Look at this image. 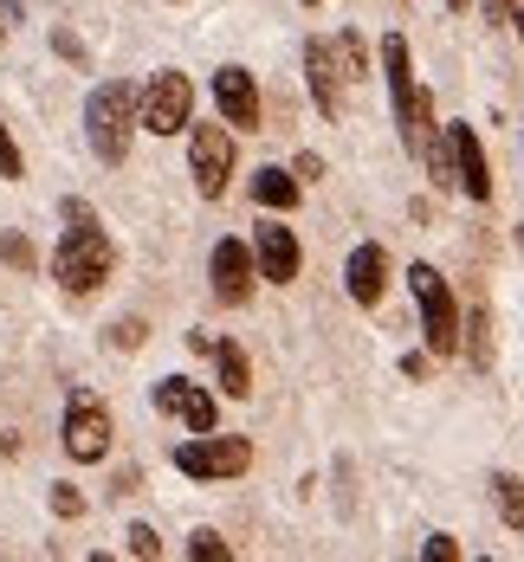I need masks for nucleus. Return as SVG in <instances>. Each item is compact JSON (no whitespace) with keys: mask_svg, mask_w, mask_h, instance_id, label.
I'll list each match as a JSON object with an SVG mask.
<instances>
[{"mask_svg":"<svg viewBox=\"0 0 524 562\" xmlns=\"http://www.w3.org/2000/svg\"><path fill=\"white\" fill-rule=\"evenodd\" d=\"M111 266H116V246H111V233L98 226V214L85 201H65V233H58V252H53V279L71 297H91V291H104Z\"/></svg>","mask_w":524,"mask_h":562,"instance_id":"obj_1","label":"nucleus"},{"mask_svg":"<svg viewBox=\"0 0 524 562\" xmlns=\"http://www.w3.org/2000/svg\"><path fill=\"white\" fill-rule=\"evenodd\" d=\"M136 104H143V91H136L130 78H104V85L85 98V143H91V156H98L104 169H116V162L130 156Z\"/></svg>","mask_w":524,"mask_h":562,"instance_id":"obj_2","label":"nucleus"},{"mask_svg":"<svg viewBox=\"0 0 524 562\" xmlns=\"http://www.w3.org/2000/svg\"><path fill=\"white\" fill-rule=\"evenodd\" d=\"M408 291H414V304H421V337H427V356H454L466 324H460V304H454L447 279H441L427 259H414V266H408Z\"/></svg>","mask_w":524,"mask_h":562,"instance_id":"obj_3","label":"nucleus"},{"mask_svg":"<svg viewBox=\"0 0 524 562\" xmlns=\"http://www.w3.org/2000/svg\"><path fill=\"white\" fill-rule=\"evenodd\" d=\"M188 175L201 201H221L233 181V123H188Z\"/></svg>","mask_w":524,"mask_h":562,"instance_id":"obj_4","label":"nucleus"},{"mask_svg":"<svg viewBox=\"0 0 524 562\" xmlns=\"http://www.w3.org/2000/svg\"><path fill=\"white\" fill-rule=\"evenodd\" d=\"M253 465V447L239 434H194L188 447H175V472L181 479H201V485H221V479H239Z\"/></svg>","mask_w":524,"mask_h":562,"instance_id":"obj_5","label":"nucleus"},{"mask_svg":"<svg viewBox=\"0 0 524 562\" xmlns=\"http://www.w3.org/2000/svg\"><path fill=\"white\" fill-rule=\"evenodd\" d=\"M65 452L78 459V465H98L104 452H111V407L98 401L91 389H71L65 394Z\"/></svg>","mask_w":524,"mask_h":562,"instance_id":"obj_6","label":"nucleus"},{"mask_svg":"<svg viewBox=\"0 0 524 562\" xmlns=\"http://www.w3.org/2000/svg\"><path fill=\"white\" fill-rule=\"evenodd\" d=\"M136 123H143L149 136H181V130L194 123V85H188L181 71H156L149 91H143V104H136Z\"/></svg>","mask_w":524,"mask_h":562,"instance_id":"obj_7","label":"nucleus"},{"mask_svg":"<svg viewBox=\"0 0 524 562\" xmlns=\"http://www.w3.org/2000/svg\"><path fill=\"white\" fill-rule=\"evenodd\" d=\"M208 279H214V297H221V304H246L253 284H259L253 246H246V239H221V246L208 252Z\"/></svg>","mask_w":524,"mask_h":562,"instance_id":"obj_8","label":"nucleus"},{"mask_svg":"<svg viewBox=\"0 0 524 562\" xmlns=\"http://www.w3.org/2000/svg\"><path fill=\"white\" fill-rule=\"evenodd\" d=\"M149 394H156V407L175 414L188 434H214V394L201 389V382H188V375H163Z\"/></svg>","mask_w":524,"mask_h":562,"instance_id":"obj_9","label":"nucleus"},{"mask_svg":"<svg viewBox=\"0 0 524 562\" xmlns=\"http://www.w3.org/2000/svg\"><path fill=\"white\" fill-rule=\"evenodd\" d=\"M447 149H454V181L472 201H492V162L479 149V130L472 123H447Z\"/></svg>","mask_w":524,"mask_h":562,"instance_id":"obj_10","label":"nucleus"},{"mask_svg":"<svg viewBox=\"0 0 524 562\" xmlns=\"http://www.w3.org/2000/svg\"><path fill=\"white\" fill-rule=\"evenodd\" d=\"M304 78H311V98L324 116H344V65L331 40H304Z\"/></svg>","mask_w":524,"mask_h":562,"instance_id":"obj_11","label":"nucleus"},{"mask_svg":"<svg viewBox=\"0 0 524 562\" xmlns=\"http://www.w3.org/2000/svg\"><path fill=\"white\" fill-rule=\"evenodd\" d=\"M214 104H221V116H227L239 136L259 130V85H253V71L221 65V71H214Z\"/></svg>","mask_w":524,"mask_h":562,"instance_id":"obj_12","label":"nucleus"},{"mask_svg":"<svg viewBox=\"0 0 524 562\" xmlns=\"http://www.w3.org/2000/svg\"><path fill=\"white\" fill-rule=\"evenodd\" d=\"M253 259H259V279L266 284H291L298 279V266H304V252H298V239H291V226L266 221L253 233Z\"/></svg>","mask_w":524,"mask_h":562,"instance_id":"obj_13","label":"nucleus"},{"mask_svg":"<svg viewBox=\"0 0 524 562\" xmlns=\"http://www.w3.org/2000/svg\"><path fill=\"white\" fill-rule=\"evenodd\" d=\"M344 284H349V297H356L363 311H376L382 291H389V252H382L376 239H363V246L349 252V266H344Z\"/></svg>","mask_w":524,"mask_h":562,"instance_id":"obj_14","label":"nucleus"},{"mask_svg":"<svg viewBox=\"0 0 524 562\" xmlns=\"http://www.w3.org/2000/svg\"><path fill=\"white\" fill-rule=\"evenodd\" d=\"M298 188H304V181L286 175V169H259L253 175V201L272 207V214H291V207H298Z\"/></svg>","mask_w":524,"mask_h":562,"instance_id":"obj_15","label":"nucleus"},{"mask_svg":"<svg viewBox=\"0 0 524 562\" xmlns=\"http://www.w3.org/2000/svg\"><path fill=\"white\" fill-rule=\"evenodd\" d=\"M214 369H221V394H233V401L253 394V362L239 342H214Z\"/></svg>","mask_w":524,"mask_h":562,"instance_id":"obj_16","label":"nucleus"},{"mask_svg":"<svg viewBox=\"0 0 524 562\" xmlns=\"http://www.w3.org/2000/svg\"><path fill=\"white\" fill-rule=\"evenodd\" d=\"M492 505H499V517H505V530H524V479H492Z\"/></svg>","mask_w":524,"mask_h":562,"instance_id":"obj_17","label":"nucleus"},{"mask_svg":"<svg viewBox=\"0 0 524 562\" xmlns=\"http://www.w3.org/2000/svg\"><path fill=\"white\" fill-rule=\"evenodd\" d=\"M466 330H472V337H460V342L472 349V369L486 375V369H492V317H486V304H479V311L466 317Z\"/></svg>","mask_w":524,"mask_h":562,"instance_id":"obj_18","label":"nucleus"},{"mask_svg":"<svg viewBox=\"0 0 524 562\" xmlns=\"http://www.w3.org/2000/svg\"><path fill=\"white\" fill-rule=\"evenodd\" d=\"M331 46H337V65H344V78H363V65H369L363 40H356V33H344V40H331Z\"/></svg>","mask_w":524,"mask_h":562,"instance_id":"obj_19","label":"nucleus"},{"mask_svg":"<svg viewBox=\"0 0 524 562\" xmlns=\"http://www.w3.org/2000/svg\"><path fill=\"white\" fill-rule=\"evenodd\" d=\"M188 557H194V562H227L233 550L214 537V530H194V537H188Z\"/></svg>","mask_w":524,"mask_h":562,"instance_id":"obj_20","label":"nucleus"},{"mask_svg":"<svg viewBox=\"0 0 524 562\" xmlns=\"http://www.w3.org/2000/svg\"><path fill=\"white\" fill-rule=\"evenodd\" d=\"M123 537H130V557H143V562H156V557H163V537H156L149 524H130Z\"/></svg>","mask_w":524,"mask_h":562,"instance_id":"obj_21","label":"nucleus"},{"mask_svg":"<svg viewBox=\"0 0 524 562\" xmlns=\"http://www.w3.org/2000/svg\"><path fill=\"white\" fill-rule=\"evenodd\" d=\"M0 175H7V181H20V175H26V156H20V143L7 136V123H0Z\"/></svg>","mask_w":524,"mask_h":562,"instance_id":"obj_22","label":"nucleus"},{"mask_svg":"<svg viewBox=\"0 0 524 562\" xmlns=\"http://www.w3.org/2000/svg\"><path fill=\"white\" fill-rule=\"evenodd\" d=\"M0 259H7V266H20V272H33V246H26L20 233H0Z\"/></svg>","mask_w":524,"mask_h":562,"instance_id":"obj_23","label":"nucleus"},{"mask_svg":"<svg viewBox=\"0 0 524 562\" xmlns=\"http://www.w3.org/2000/svg\"><path fill=\"white\" fill-rule=\"evenodd\" d=\"M421 557H427V562H454V557H460V543H454V537H427V543H421Z\"/></svg>","mask_w":524,"mask_h":562,"instance_id":"obj_24","label":"nucleus"},{"mask_svg":"<svg viewBox=\"0 0 524 562\" xmlns=\"http://www.w3.org/2000/svg\"><path fill=\"white\" fill-rule=\"evenodd\" d=\"M53 510H58V517H78V510H85V498H78L71 485H53Z\"/></svg>","mask_w":524,"mask_h":562,"instance_id":"obj_25","label":"nucleus"},{"mask_svg":"<svg viewBox=\"0 0 524 562\" xmlns=\"http://www.w3.org/2000/svg\"><path fill=\"white\" fill-rule=\"evenodd\" d=\"M143 337H149V330H143L136 317H123V324H116V337H111V342H123V349H143Z\"/></svg>","mask_w":524,"mask_h":562,"instance_id":"obj_26","label":"nucleus"},{"mask_svg":"<svg viewBox=\"0 0 524 562\" xmlns=\"http://www.w3.org/2000/svg\"><path fill=\"white\" fill-rule=\"evenodd\" d=\"M298 181H324V162L317 156H298Z\"/></svg>","mask_w":524,"mask_h":562,"instance_id":"obj_27","label":"nucleus"},{"mask_svg":"<svg viewBox=\"0 0 524 562\" xmlns=\"http://www.w3.org/2000/svg\"><path fill=\"white\" fill-rule=\"evenodd\" d=\"M53 46H58V53H65V58H85V46H78V40H71L65 26H58V33H53Z\"/></svg>","mask_w":524,"mask_h":562,"instance_id":"obj_28","label":"nucleus"},{"mask_svg":"<svg viewBox=\"0 0 524 562\" xmlns=\"http://www.w3.org/2000/svg\"><path fill=\"white\" fill-rule=\"evenodd\" d=\"M512 7H519V0H486V20L499 26V20H512Z\"/></svg>","mask_w":524,"mask_h":562,"instance_id":"obj_29","label":"nucleus"},{"mask_svg":"<svg viewBox=\"0 0 524 562\" xmlns=\"http://www.w3.org/2000/svg\"><path fill=\"white\" fill-rule=\"evenodd\" d=\"M0 13H7V20H20V13H26V0H0Z\"/></svg>","mask_w":524,"mask_h":562,"instance_id":"obj_30","label":"nucleus"},{"mask_svg":"<svg viewBox=\"0 0 524 562\" xmlns=\"http://www.w3.org/2000/svg\"><path fill=\"white\" fill-rule=\"evenodd\" d=\"M512 20H519V33H524V0H519V7H512Z\"/></svg>","mask_w":524,"mask_h":562,"instance_id":"obj_31","label":"nucleus"},{"mask_svg":"<svg viewBox=\"0 0 524 562\" xmlns=\"http://www.w3.org/2000/svg\"><path fill=\"white\" fill-rule=\"evenodd\" d=\"M0 46H7V13H0Z\"/></svg>","mask_w":524,"mask_h":562,"instance_id":"obj_32","label":"nucleus"},{"mask_svg":"<svg viewBox=\"0 0 524 562\" xmlns=\"http://www.w3.org/2000/svg\"><path fill=\"white\" fill-rule=\"evenodd\" d=\"M447 7H466V0H447Z\"/></svg>","mask_w":524,"mask_h":562,"instance_id":"obj_33","label":"nucleus"}]
</instances>
